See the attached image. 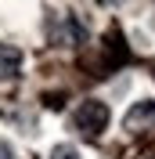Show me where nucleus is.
<instances>
[{"mask_svg": "<svg viewBox=\"0 0 155 159\" xmlns=\"http://www.w3.org/2000/svg\"><path fill=\"white\" fill-rule=\"evenodd\" d=\"M51 159H79V152H76V145L61 141V145H54V148H51Z\"/></svg>", "mask_w": 155, "mask_h": 159, "instance_id": "4", "label": "nucleus"}, {"mask_svg": "<svg viewBox=\"0 0 155 159\" xmlns=\"http://www.w3.org/2000/svg\"><path fill=\"white\" fill-rule=\"evenodd\" d=\"M0 159H11V145L7 141H0Z\"/></svg>", "mask_w": 155, "mask_h": 159, "instance_id": "5", "label": "nucleus"}, {"mask_svg": "<svg viewBox=\"0 0 155 159\" xmlns=\"http://www.w3.org/2000/svg\"><path fill=\"white\" fill-rule=\"evenodd\" d=\"M108 119H112V112H108L105 101L101 98H87V101H79L76 109H72L69 127L76 130V134H83V138H97V134H105Z\"/></svg>", "mask_w": 155, "mask_h": 159, "instance_id": "1", "label": "nucleus"}, {"mask_svg": "<svg viewBox=\"0 0 155 159\" xmlns=\"http://www.w3.org/2000/svg\"><path fill=\"white\" fill-rule=\"evenodd\" d=\"M22 69V47L18 43H0V83L15 80Z\"/></svg>", "mask_w": 155, "mask_h": 159, "instance_id": "2", "label": "nucleus"}, {"mask_svg": "<svg viewBox=\"0 0 155 159\" xmlns=\"http://www.w3.org/2000/svg\"><path fill=\"white\" fill-rule=\"evenodd\" d=\"M155 119V101H141V105H134V109L126 112V130H137V127H144V123H152Z\"/></svg>", "mask_w": 155, "mask_h": 159, "instance_id": "3", "label": "nucleus"}]
</instances>
